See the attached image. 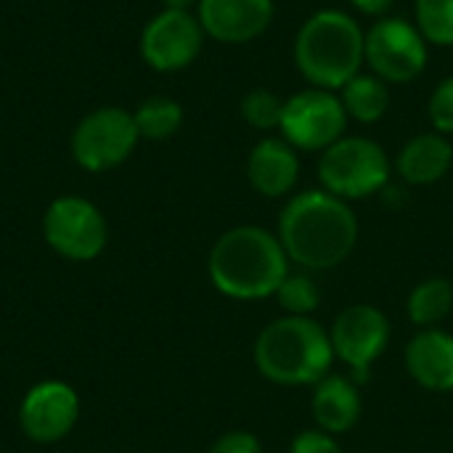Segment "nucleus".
<instances>
[{
    "label": "nucleus",
    "instance_id": "1",
    "mask_svg": "<svg viewBox=\"0 0 453 453\" xmlns=\"http://www.w3.org/2000/svg\"><path fill=\"white\" fill-rule=\"evenodd\" d=\"M279 242L289 263L305 271H329L345 263L358 244V218L350 204L324 188L287 202L279 215Z\"/></svg>",
    "mask_w": 453,
    "mask_h": 453
},
{
    "label": "nucleus",
    "instance_id": "2",
    "mask_svg": "<svg viewBox=\"0 0 453 453\" xmlns=\"http://www.w3.org/2000/svg\"><path fill=\"white\" fill-rule=\"evenodd\" d=\"M212 287L231 300L273 297L289 273V257L276 234L260 226H236L218 236L207 257Z\"/></svg>",
    "mask_w": 453,
    "mask_h": 453
},
{
    "label": "nucleus",
    "instance_id": "3",
    "mask_svg": "<svg viewBox=\"0 0 453 453\" xmlns=\"http://www.w3.org/2000/svg\"><path fill=\"white\" fill-rule=\"evenodd\" d=\"M257 372L284 388H313L332 374L334 348L329 332L311 316H281L255 340Z\"/></svg>",
    "mask_w": 453,
    "mask_h": 453
},
{
    "label": "nucleus",
    "instance_id": "4",
    "mask_svg": "<svg viewBox=\"0 0 453 453\" xmlns=\"http://www.w3.org/2000/svg\"><path fill=\"white\" fill-rule=\"evenodd\" d=\"M366 32L337 8L316 11L295 37V64L300 74L324 90H340L361 72Z\"/></svg>",
    "mask_w": 453,
    "mask_h": 453
},
{
    "label": "nucleus",
    "instance_id": "5",
    "mask_svg": "<svg viewBox=\"0 0 453 453\" xmlns=\"http://www.w3.org/2000/svg\"><path fill=\"white\" fill-rule=\"evenodd\" d=\"M319 180L324 191L345 202L366 199L388 188L390 159L377 141L361 135H342L337 143L321 151Z\"/></svg>",
    "mask_w": 453,
    "mask_h": 453
},
{
    "label": "nucleus",
    "instance_id": "6",
    "mask_svg": "<svg viewBox=\"0 0 453 453\" xmlns=\"http://www.w3.org/2000/svg\"><path fill=\"white\" fill-rule=\"evenodd\" d=\"M45 244L69 263H90L109 244V223L104 212L85 196H58L42 215Z\"/></svg>",
    "mask_w": 453,
    "mask_h": 453
},
{
    "label": "nucleus",
    "instance_id": "7",
    "mask_svg": "<svg viewBox=\"0 0 453 453\" xmlns=\"http://www.w3.org/2000/svg\"><path fill=\"white\" fill-rule=\"evenodd\" d=\"M141 141L135 117L119 106H104L82 117L72 133V159L88 173H109L130 159Z\"/></svg>",
    "mask_w": 453,
    "mask_h": 453
},
{
    "label": "nucleus",
    "instance_id": "8",
    "mask_svg": "<svg viewBox=\"0 0 453 453\" xmlns=\"http://www.w3.org/2000/svg\"><path fill=\"white\" fill-rule=\"evenodd\" d=\"M427 40L411 21L393 16L377 19L366 32L364 58L385 82H414L427 66Z\"/></svg>",
    "mask_w": 453,
    "mask_h": 453
},
{
    "label": "nucleus",
    "instance_id": "9",
    "mask_svg": "<svg viewBox=\"0 0 453 453\" xmlns=\"http://www.w3.org/2000/svg\"><path fill=\"white\" fill-rule=\"evenodd\" d=\"M348 114L340 96L324 88H308L284 101L281 135L303 151H324L345 135Z\"/></svg>",
    "mask_w": 453,
    "mask_h": 453
},
{
    "label": "nucleus",
    "instance_id": "10",
    "mask_svg": "<svg viewBox=\"0 0 453 453\" xmlns=\"http://www.w3.org/2000/svg\"><path fill=\"white\" fill-rule=\"evenodd\" d=\"M329 340L334 358L350 366L353 382L361 385L369 380L374 361L390 345V321L377 305L356 303L337 313L329 329Z\"/></svg>",
    "mask_w": 453,
    "mask_h": 453
},
{
    "label": "nucleus",
    "instance_id": "11",
    "mask_svg": "<svg viewBox=\"0 0 453 453\" xmlns=\"http://www.w3.org/2000/svg\"><path fill=\"white\" fill-rule=\"evenodd\" d=\"M82 403L77 390L61 380L35 382L19 403V427L37 446L64 441L80 422Z\"/></svg>",
    "mask_w": 453,
    "mask_h": 453
},
{
    "label": "nucleus",
    "instance_id": "12",
    "mask_svg": "<svg viewBox=\"0 0 453 453\" xmlns=\"http://www.w3.org/2000/svg\"><path fill=\"white\" fill-rule=\"evenodd\" d=\"M204 45V29L191 11L157 13L141 35V56L154 72H180L196 61Z\"/></svg>",
    "mask_w": 453,
    "mask_h": 453
},
{
    "label": "nucleus",
    "instance_id": "13",
    "mask_svg": "<svg viewBox=\"0 0 453 453\" xmlns=\"http://www.w3.org/2000/svg\"><path fill=\"white\" fill-rule=\"evenodd\" d=\"M273 0H199V24L204 35L226 45H242L260 37L273 21Z\"/></svg>",
    "mask_w": 453,
    "mask_h": 453
},
{
    "label": "nucleus",
    "instance_id": "14",
    "mask_svg": "<svg viewBox=\"0 0 453 453\" xmlns=\"http://www.w3.org/2000/svg\"><path fill=\"white\" fill-rule=\"evenodd\" d=\"M409 377L430 393H453V334L419 329L403 353Z\"/></svg>",
    "mask_w": 453,
    "mask_h": 453
},
{
    "label": "nucleus",
    "instance_id": "15",
    "mask_svg": "<svg viewBox=\"0 0 453 453\" xmlns=\"http://www.w3.org/2000/svg\"><path fill=\"white\" fill-rule=\"evenodd\" d=\"M247 178L260 196H287L300 178V159L295 146H289L284 138L257 141L247 159Z\"/></svg>",
    "mask_w": 453,
    "mask_h": 453
},
{
    "label": "nucleus",
    "instance_id": "16",
    "mask_svg": "<svg viewBox=\"0 0 453 453\" xmlns=\"http://www.w3.org/2000/svg\"><path fill=\"white\" fill-rule=\"evenodd\" d=\"M311 411H313L319 430L329 435H345L361 419V411H364L361 393L353 380L329 374L319 385H313Z\"/></svg>",
    "mask_w": 453,
    "mask_h": 453
},
{
    "label": "nucleus",
    "instance_id": "17",
    "mask_svg": "<svg viewBox=\"0 0 453 453\" xmlns=\"http://www.w3.org/2000/svg\"><path fill=\"white\" fill-rule=\"evenodd\" d=\"M453 165V146L441 133H422L403 143L395 159L398 175L409 186H430L446 178Z\"/></svg>",
    "mask_w": 453,
    "mask_h": 453
},
{
    "label": "nucleus",
    "instance_id": "18",
    "mask_svg": "<svg viewBox=\"0 0 453 453\" xmlns=\"http://www.w3.org/2000/svg\"><path fill=\"white\" fill-rule=\"evenodd\" d=\"M340 101L350 119H356L361 125H374L390 109V88L377 74L358 72L353 80H348L340 88Z\"/></svg>",
    "mask_w": 453,
    "mask_h": 453
},
{
    "label": "nucleus",
    "instance_id": "19",
    "mask_svg": "<svg viewBox=\"0 0 453 453\" xmlns=\"http://www.w3.org/2000/svg\"><path fill=\"white\" fill-rule=\"evenodd\" d=\"M453 311V281L446 276H433L419 281L409 300H406V313L414 326L419 329H435L441 321L449 319Z\"/></svg>",
    "mask_w": 453,
    "mask_h": 453
},
{
    "label": "nucleus",
    "instance_id": "20",
    "mask_svg": "<svg viewBox=\"0 0 453 453\" xmlns=\"http://www.w3.org/2000/svg\"><path fill=\"white\" fill-rule=\"evenodd\" d=\"M133 117H135V127H138L141 138H149V141H165V138L175 135L183 125L180 104L167 96L146 98L133 111Z\"/></svg>",
    "mask_w": 453,
    "mask_h": 453
},
{
    "label": "nucleus",
    "instance_id": "21",
    "mask_svg": "<svg viewBox=\"0 0 453 453\" xmlns=\"http://www.w3.org/2000/svg\"><path fill=\"white\" fill-rule=\"evenodd\" d=\"M273 297L279 300L281 311H287V316H311V313H316V308L321 303V292H319L313 276L292 273V271L279 284Z\"/></svg>",
    "mask_w": 453,
    "mask_h": 453
},
{
    "label": "nucleus",
    "instance_id": "22",
    "mask_svg": "<svg viewBox=\"0 0 453 453\" xmlns=\"http://www.w3.org/2000/svg\"><path fill=\"white\" fill-rule=\"evenodd\" d=\"M417 27L427 42L453 45V0H417Z\"/></svg>",
    "mask_w": 453,
    "mask_h": 453
},
{
    "label": "nucleus",
    "instance_id": "23",
    "mask_svg": "<svg viewBox=\"0 0 453 453\" xmlns=\"http://www.w3.org/2000/svg\"><path fill=\"white\" fill-rule=\"evenodd\" d=\"M281 114H284V101L265 88L250 90L242 98V117L255 127V130H273L281 125Z\"/></svg>",
    "mask_w": 453,
    "mask_h": 453
},
{
    "label": "nucleus",
    "instance_id": "24",
    "mask_svg": "<svg viewBox=\"0 0 453 453\" xmlns=\"http://www.w3.org/2000/svg\"><path fill=\"white\" fill-rule=\"evenodd\" d=\"M427 114L435 125V130L441 135H451L453 133V74L441 80L438 88L433 90L430 96V104H427Z\"/></svg>",
    "mask_w": 453,
    "mask_h": 453
},
{
    "label": "nucleus",
    "instance_id": "25",
    "mask_svg": "<svg viewBox=\"0 0 453 453\" xmlns=\"http://www.w3.org/2000/svg\"><path fill=\"white\" fill-rule=\"evenodd\" d=\"M289 453H342V446L337 443V435H329L324 430H303L295 435Z\"/></svg>",
    "mask_w": 453,
    "mask_h": 453
},
{
    "label": "nucleus",
    "instance_id": "26",
    "mask_svg": "<svg viewBox=\"0 0 453 453\" xmlns=\"http://www.w3.org/2000/svg\"><path fill=\"white\" fill-rule=\"evenodd\" d=\"M207 453H265L263 451V443L257 435L247 433V430H231V433H223Z\"/></svg>",
    "mask_w": 453,
    "mask_h": 453
},
{
    "label": "nucleus",
    "instance_id": "27",
    "mask_svg": "<svg viewBox=\"0 0 453 453\" xmlns=\"http://www.w3.org/2000/svg\"><path fill=\"white\" fill-rule=\"evenodd\" d=\"M350 3H353V8L361 11L364 16H377V19H382V16L393 8L395 0H350Z\"/></svg>",
    "mask_w": 453,
    "mask_h": 453
},
{
    "label": "nucleus",
    "instance_id": "28",
    "mask_svg": "<svg viewBox=\"0 0 453 453\" xmlns=\"http://www.w3.org/2000/svg\"><path fill=\"white\" fill-rule=\"evenodd\" d=\"M162 3L170 11H188L191 5H199V0H162Z\"/></svg>",
    "mask_w": 453,
    "mask_h": 453
}]
</instances>
